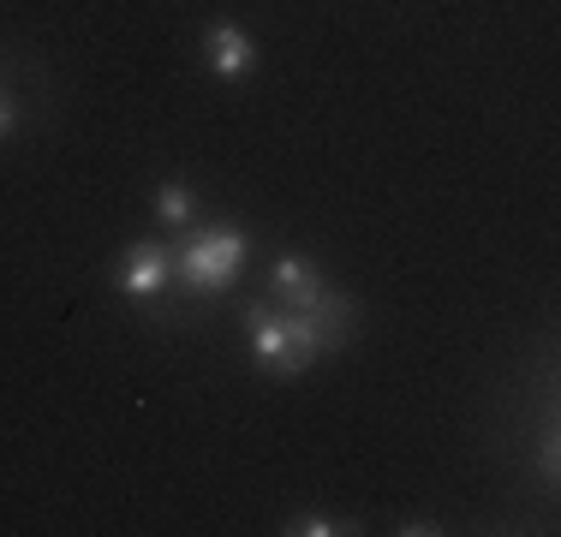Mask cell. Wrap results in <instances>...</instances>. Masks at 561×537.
I'll return each instance as SVG.
<instances>
[{
  "mask_svg": "<svg viewBox=\"0 0 561 537\" xmlns=\"http://www.w3.org/2000/svg\"><path fill=\"white\" fill-rule=\"evenodd\" d=\"M245 329H251V353L270 376H299L317 358V334L305 311H275V305H245Z\"/></svg>",
  "mask_w": 561,
  "mask_h": 537,
  "instance_id": "cell-1",
  "label": "cell"
},
{
  "mask_svg": "<svg viewBox=\"0 0 561 537\" xmlns=\"http://www.w3.org/2000/svg\"><path fill=\"white\" fill-rule=\"evenodd\" d=\"M245 251H251V239L239 233V227H209V233L185 239V251H180V281H185V287H197V293H221L227 281L239 275Z\"/></svg>",
  "mask_w": 561,
  "mask_h": 537,
  "instance_id": "cell-2",
  "label": "cell"
},
{
  "mask_svg": "<svg viewBox=\"0 0 561 537\" xmlns=\"http://www.w3.org/2000/svg\"><path fill=\"white\" fill-rule=\"evenodd\" d=\"M168 275H173V258H168V245H131L126 258H119V275H114V287L126 293V299H156V293L168 287Z\"/></svg>",
  "mask_w": 561,
  "mask_h": 537,
  "instance_id": "cell-3",
  "label": "cell"
},
{
  "mask_svg": "<svg viewBox=\"0 0 561 537\" xmlns=\"http://www.w3.org/2000/svg\"><path fill=\"white\" fill-rule=\"evenodd\" d=\"M305 322H311V334H317V353H341L358 334V299L353 293H323V299L305 311Z\"/></svg>",
  "mask_w": 561,
  "mask_h": 537,
  "instance_id": "cell-4",
  "label": "cell"
},
{
  "mask_svg": "<svg viewBox=\"0 0 561 537\" xmlns=\"http://www.w3.org/2000/svg\"><path fill=\"white\" fill-rule=\"evenodd\" d=\"M204 54H209V72L216 78H245L251 66H257V43H251L239 24H209L204 31Z\"/></svg>",
  "mask_w": 561,
  "mask_h": 537,
  "instance_id": "cell-5",
  "label": "cell"
},
{
  "mask_svg": "<svg viewBox=\"0 0 561 537\" xmlns=\"http://www.w3.org/2000/svg\"><path fill=\"white\" fill-rule=\"evenodd\" d=\"M270 287H275V299L287 305V311H311V305L329 293V281H323V268H317L311 258H280Z\"/></svg>",
  "mask_w": 561,
  "mask_h": 537,
  "instance_id": "cell-6",
  "label": "cell"
},
{
  "mask_svg": "<svg viewBox=\"0 0 561 537\" xmlns=\"http://www.w3.org/2000/svg\"><path fill=\"white\" fill-rule=\"evenodd\" d=\"M156 215H162L168 227H192V215H197V192L185 180H168L162 192H156Z\"/></svg>",
  "mask_w": 561,
  "mask_h": 537,
  "instance_id": "cell-7",
  "label": "cell"
},
{
  "mask_svg": "<svg viewBox=\"0 0 561 537\" xmlns=\"http://www.w3.org/2000/svg\"><path fill=\"white\" fill-rule=\"evenodd\" d=\"M287 532L293 537H353L358 526L353 519H329V514H299V519H287Z\"/></svg>",
  "mask_w": 561,
  "mask_h": 537,
  "instance_id": "cell-8",
  "label": "cell"
},
{
  "mask_svg": "<svg viewBox=\"0 0 561 537\" xmlns=\"http://www.w3.org/2000/svg\"><path fill=\"white\" fill-rule=\"evenodd\" d=\"M12 126H19V102H12V90L0 84V138H12Z\"/></svg>",
  "mask_w": 561,
  "mask_h": 537,
  "instance_id": "cell-9",
  "label": "cell"
},
{
  "mask_svg": "<svg viewBox=\"0 0 561 537\" xmlns=\"http://www.w3.org/2000/svg\"><path fill=\"white\" fill-rule=\"evenodd\" d=\"M400 532H407V537H424V532H431V537H436L443 526H436V519H412V526H400Z\"/></svg>",
  "mask_w": 561,
  "mask_h": 537,
  "instance_id": "cell-10",
  "label": "cell"
}]
</instances>
